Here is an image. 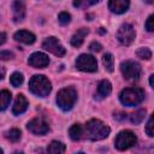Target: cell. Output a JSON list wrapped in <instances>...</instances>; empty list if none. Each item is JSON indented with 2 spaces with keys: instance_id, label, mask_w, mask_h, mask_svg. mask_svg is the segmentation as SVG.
Segmentation results:
<instances>
[{
  "instance_id": "obj_7",
  "label": "cell",
  "mask_w": 154,
  "mask_h": 154,
  "mask_svg": "<svg viewBox=\"0 0 154 154\" xmlns=\"http://www.w3.org/2000/svg\"><path fill=\"white\" fill-rule=\"evenodd\" d=\"M76 67L83 72H95L97 70V63L93 55L81 54L76 60Z\"/></svg>"
},
{
  "instance_id": "obj_30",
  "label": "cell",
  "mask_w": 154,
  "mask_h": 154,
  "mask_svg": "<svg viewBox=\"0 0 154 154\" xmlns=\"http://www.w3.org/2000/svg\"><path fill=\"white\" fill-rule=\"evenodd\" d=\"M89 48H90V51H93V52H100V51L102 49V46H101L99 42H91L90 46H89Z\"/></svg>"
},
{
  "instance_id": "obj_25",
  "label": "cell",
  "mask_w": 154,
  "mask_h": 154,
  "mask_svg": "<svg viewBox=\"0 0 154 154\" xmlns=\"http://www.w3.org/2000/svg\"><path fill=\"white\" fill-rule=\"evenodd\" d=\"M20 135H22L20 134V130H18V129H11L10 131L6 132V138L10 140L11 142H17V141H19Z\"/></svg>"
},
{
  "instance_id": "obj_22",
  "label": "cell",
  "mask_w": 154,
  "mask_h": 154,
  "mask_svg": "<svg viewBox=\"0 0 154 154\" xmlns=\"http://www.w3.org/2000/svg\"><path fill=\"white\" fill-rule=\"evenodd\" d=\"M144 117H146V109H138L130 116V120L132 124H140L144 119Z\"/></svg>"
},
{
  "instance_id": "obj_4",
  "label": "cell",
  "mask_w": 154,
  "mask_h": 154,
  "mask_svg": "<svg viewBox=\"0 0 154 154\" xmlns=\"http://www.w3.org/2000/svg\"><path fill=\"white\" fill-rule=\"evenodd\" d=\"M77 101V91L72 87H66L59 90L57 95V103L63 111H70Z\"/></svg>"
},
{
  "instance_id": "obj_1",
  "label": "cell",
  "mask_w": 154,
  "mask_h": 154,
  "mask_svg": "<svg viewBox=\"0 0 154 154\" xmlns=\"http://www.w3.org/2000/svg\"><path fill=\"white\" fill-rule=\"evenodd\" d=\"M84 131H85V136L89 140H91V141H100V140L106 138L109 135L111 129L103 122H101L99 119H90L85 124Z\"/></svg>"
},
{
  "instance_id": "obj_33",
  "label": "cell",
  "mask_w": 154,
  "mask_h": 154,
  "mask_svg": "<svg viewBox=\"0 0 154 154\" xmlns=\"http://www.w3.org/2000/svg\"><path fill=\"white\" fill-rule=\"evenodd\" d=\"M5 77V70L4 69H0V81Z\"/></svg>"
},
{
  "instance_id": "obj_26",
  "label": "cell",
  "mask_w": 154,
  "mask_h": 154,
  "mask_svg": "<svg viewBox=\"0 0 154 154\" xmlns=\"http://www.w3.org/2000/svg\"><path fill=\"white\" fill-rule=\"evenodd\" d=\"M58 19H59V23H60L61 25H66L67 23H70L71 16H70V13H67V12H61V13H59Z\"/></svg>"
},
{
  "instance_id": "obj_37",
  "label": "cell",
  "mask_w": 154,
  "mask_h": 154,
  "mask_svg": "<svg viewBox=\"0 0 154 154\" xmlns=\"http://www.w3.org/2000/svg\"><path fill=\"white\" fill-rule=\"evenodd\" d=\"M146 2H148V4H153L154 2V0H144Z\"/></svg>"
},
{
  "instance_id": "obj_8",
  "label": "cell",
  "mask_w": 154,
  "mask_h": 154,
  "mask_svg": "<svg viewBox=\"0 0 154 154\" xmlns=\"http://www.w3.org/2000/svg\"><path fill=\"white\" fill-rule=\"evenodd\" d=\"M135 36H136V32H135L134 26H132L131 24H128V23L123 24V25L119 28L118 32H117V38H118V41H119L122 45H124V46L131 45V43L134 42V40H135Z\"/></svg>"
},
{
  "instance_id": "obj_35",
  "label": "cell",
  "mask_w": 154,
  "mask_h": 154,
  "mask_svg": "<svg viewBox=\"0 0 154 154\" xmlns=\"http://www.w3.org/2000/svg\"><path fill=\"white\" fill-rule=\"evenodd\" d=\"M100 0H88V2L89 4H91V5H94V4H97Z\"/></svg>"
},
{
  "instance_id": "obj_27",
  "label": "cell",
  "mask_w": 154,
  "mask_h": 154,
  "mask_svg": "<svg viewBox=\"0 0 154 154\" xmlns=\"http://www.w3.org/2000/svg\"><path fill=\"white\" fill-rule=\"evenodd\" d=\"M154 118H153V116H150L149 117V120H148V123H147V125H146V132H147V135L149 136V137H153L154 135V131H153V128H154Z\"/></svg>"
},
{
  "instance_id": "obj_21",
  "label": "cell",
  "mask_w": 154,
  "mask_h": 154,
  "mask_svg": "<svg viewBox=\"0 0 154 154\" xmlns=\"http://www.w3.org/2000/svg\"><path fill=\"white\" fill-rule=\"evenodd\" d=\"M102 63H103L105 69L108 72H112L113 71V67H114V58H113V55L111 53H106L102 57Z\"/></svg>"
},
{
  "instance_id": "obj_28",
  "label": "cell",
  "mask_w": 154,
  "mask_h": 154,
  "mask_svg": "<svg viewBox=\"0 0 154 154\" xmlns=\"http://www.w3.org/2000/svg\"><path fill=\"white\" fill-rule=\"evenodd\" d=\"M14 54L10 51H0V60H10L13 59Z\"/></svg>"
},
{
  "instance_id": "obj_6",
  "label": "cell",
  "mask_w": 154,
  "mask_h": 154,
  "mask_svg": "<svg viewBox=\"0 0 154 154\" xmlns=\"http://www.w3.org/2000/svg\"><path fill=\"white\" fill-rule=\"evenodd\" d=\"M137 142V138L135 136V134L130 130H124V131H120L116 140H114V143H116V148L119 149V150H125V149H129L130 147H132L134 144H136Z\"/></svg>"
},
{
  "instance_id": "obj_16",
  "label": "cell",
  "mask_w": 154,
  "mask_h": 154,
  "mask_svg": "<svg viewBox=\"0 0 154 154\" xmlns=\"http://www.w3.org/2000/svg\"><path fill=\"white\" fill-rule=\"evenodd\" d=\"M14 40L18 41V42H22V43H25V45H31L35 42L36 37L32 32L28 31V30H19L14 34Z\"/></svg>"
},
{
  "instance_id": "obj_36",
  "label": "cell",
  "mask_w": 154,
  "mask_h": 154,
  "mask_svg": "<svg viewBox=\"0 0 154 154\" xmlns=\"http://www.w3.org/2000/svg\"><path fill=\"white\" fill-rule=\"evenodd\" d=\"M105 31H106V30H105L103 28H100V30H99V32H100V34H103Z\"/></svg>"
},
{
  "instance_id": "obj_24",
  "label": "cell",
  "mask_w": 154,
  "mask_h": 154,
  "mask_svg": "<svg viewBox=\"0 0 154 154\" xmlns=\"http://www.w3.org/2000/svg\"><path fill=\"white\" fill-rule=\"evenodd\" d=\"M10 82L13 87H19L22 83H23V75L20 72H13L10 77Z\"/></svg>"
},
{
  "instance_id": "obj_38",
  "label": "cell",
  "mask_w": 154,
  "mask_h": 154,
  "mask_svg": "<svg viewBox=\"0 0 154 154\" xmlns=\"http://www.w3.org/2000/svg\"><path fill=\"white\" fill-rule=\"evenodd\" d=\"M1 153H2V149H1V148H0V154H1Z\"/></svg>"
},
{
  "instance_id": "obj_2",
  "label": "cell",
  "mask_w": 154,
  "mask_h": 154,
  "mask_svg": "<svg viewBox=\"0 0 154 154\" xmlns=\"http://www.w3.org/2000/svg\"><path fill=\"white\" fill-rule=\"evenodd\" d=\"M29 89L36 96L45 97L51 93L52 84L47 77H45L42 75H35L29 81Z\"/></svg>"
},
{
  "instance_id": "obj_9",
  "label": "cell",
  "mask_w": 154,
  "mask_h": 154,
  "mask_svg": "<svg viewBox=\"0 0 154 154\" xmlns=\"http://www.w3.org/2000/svg\"><path fill=\"white\" fill-rule=\"evenodd\" d=\"M28 130L34 135H45L49 131V125L43 118H34L31 119L28 125Z\"/></svg>"
},
{
  "instance_id": "obj_17",
  "label": "cell",
  "mask_w": 154,
  "mask_h": 154,
  "mask_svg": "<svg viewBox=\"0 0 154 154\" xmlns=\"http://www.w3.org/2000/svg\"><path fill=\"white\" fill-rule=\"evenodd\" d=\"M89 34V30L87 28H81L79 30H77V32L73 34V36L71 37V45L73 47H79L82 46L85 36Z\"/></svg>"
},
{
  "instance_id": "obj_20",
  "label": "cell",
  "mask_w": 154,
  "mask_h": 154,
  "mask_svg": "<svg viewBox=\"0 0 154 154\" xmlns=\"http://www.w3.org/2000/svg\"><path fill=\"white\" fill-rule=\"evenodd\" d=\"M11 102V93L8 90L0 91V111H5Z\"/></svg>"
},
{
  "instance_id": "obj_10",
  "label": "cell",
  "mask_w": 154,
  "mask_h": 154,
  "mask_svg": "<svg viewBox=\"0 0 154 154\" xmlns=\"http://www.w3.org/2000/svg\"><path fill=\"white\" fill-rule=\"evenodd\" d=\"M42 47H43L46 51L53 53V54L57 55V57H63V55L65 54V48L61 46V43L58 41V38H55V37H53V36L47 37V38L43 41Z\"/></svg>"
},
{
  "instance_id": "obj_15",
  "label": "cell",
  "mask_w": 154,
  "mask_h": 154,
  "mask_svg": "<svg viewBox=\"0 0 154 154\" xmlns=\"http://www.w3.org/2000/svg\"><path fill=\"white\" fill-rule=\"evenodd\" d=\"M111 91H112V84L109 83V81L102 79L97 84V90H96L95 97L96 99H105L111 94Z\"/></svg>"
},
{
  "instance_id": "obj_5",
  "label": "cell",
  "mask_w": 154,
  "mask_h": 154,
  "mask_svg": "<svg viewBox=\"0 0 154 154\" xmlns=\"http://www.w3.org/2000/svg\"><path fill=\"white\" fill-rule=\"evenodd\" d=\"M120 71L125 79L128 81H136L141 76V66L138 63L132 60H126L120 64Z\"/></svg>"
},
{
  "instance_id": "obj_23",
  "label": "cell",
  "mask_w": 154,
  "mask_h": 154,
  "mask_svg": "<svg viewBox=\"0 0 154 154\" xmlns=\"http://www.w3.org/2000/svg\"><path fill=\"white\" fill-rule=\"evenodd\" d=\"M136 55L143 60H149L152 58V51L147 47H142V48H138L137 52H136Z\"/></svg>"
},
{
  "instance_id": "obj_13",
  "label": "cell",
  "mask_w": 154,
  "mask_h": 154,
  "mask_svg": "<svg viewBox=\"0 0 154 154\" xmlns=\"http://www.w3.org/2000/svg\"><path fill=\"white\" fill-rule=\"evenodd\" d=\"M13 10V20L14 22H22L25 17V5L22 0H16L12 4Z\"/></svg>"
},
{
  "instance_id": "obj_18",
  "label": "cell",
  "mask_w": 154,
  "mask_h": 154,
  "mask_svg": "<svg viewBox=\"0 0 154 154\" xmlns=\"http://www.w3.org/2000/svg\"><path fill=\"white\" fill-rule=\"evenodd\" d=\"M83 134H84V131H83V128L81 124H73L69 130V135L72 141H79L83 137Z\"/></svg>"
},
{
  "instance_id": "obj_34",
  "label": "cell",
  "mask_w": 154,
  "mask_h": 154,
  "mask_svg": "<svg viewBox=\"0 0 154 154\" xmlns=\"http://www.w3.org/2000/svg\"><path fill=\"white\" fill-rule=\"evenodd\" d=\"M153 77H154V75L149 76V84H150V87H153Z\"/></svg>"
},
{
  "instance_id": "obj_12",
  "label": "cell",
  "mask_w": 154,
  "mask_h": 154,
  "mask_svg": "<svg viewBox=\"0 0 154 154\" xmlns=\"http://www.w3.org/2000/svg\"><path fill=\"white\" fill-rule=\"evenodd\" d=\"M130 5L129 0H108V8L111 10V12L120 14L128 11Z\"/></svg>"
},
{
  "instance_id": "obj_29",
  "label": "cell",
  "mask_w": 154,
  "mask_h": 154,
  "mask_svg": "<svg viewBox=\"0 0 154 154\" xmlns=\"http://www.w3.org/2000/svg\"><path fill=\"white\" fill-rule=\"evenodd\" d=\"M153 22H154V16H153V14H150V16L148 17V19H147L146 24H144V26H146V29H147L148 31H153V30H154Z\"/></svg>"
},
{
  "instance_id": "obj_14",
  "label": "cell",
  "mask_w": 154,
  "mask_h": 154,
  "mask_svg": "<svg viewBox=\"0 0 154 154\" xmlns=\"http://www.w3.org/2000/svg\"><path fill=\"white\" fill-rule=\"evenodd\" d=\"M28 108V100L25 99V96L23 94H19L17 97H16V101L13 103V107H12V112L13 114L16 116H19L22 113H24Z\"/></svg>"
},
{
  "instance_id": "obj_32",
  "label": "cell",
  "mask_w": 154,
  "mask_h": 154,
  "mask_svg": "<svg viewBox=\"0 0 154 154\" xmlns=\"http://www.w3.org/2000/svg\"><path fill=\"white\" fill-rule=\"evenodd\" d=\"M6 41V34L5 32H0V45H2Z\"/></svg>"
},
{
  "instance_id": "obj_19",
  "label": "cell",
  "mask_w": 154,
  "mask_h": 154,
  "mask_svg": "<svg viewBox=\"0 0 154 154\" xmlns=\"http://www.w3.org/2000/svg\"><path fill=\"white\" fill-rule=\"evenodd\" d=\"M47 152L52 153V154H59V153H64L65 152V146L59 142V141H52L48 147H47Z\"/></svg>"
},
{
  "instance_id": "obj_3",
  "label": "cell",
  "mask_w": 154,
  "mask_h": 154,
  "mask_svg": "<svg viewBox=\"0 0 154 154\" xmlns=\"http://www.w3.org/2000/svg\"><path fill=\"white\" fill-rule=\"evenodd\" d=\"M119 99H120V102L125 106H129V107L137 106L144 100V91L141 88H135V87L126 88L120 93Z\"/></svg>"
},
{
  "instance_id": "obj_11",
  "label": "cell",
  "mask_w": 154,
  "mask_h": 154,
  "mask_svg": "<svg viewBox=\"0 0 154 154\" xmlns=\"http://www.w3.org/2000/svg\"><path fill=\"white\" fill-rule=\"evenodd\" d=\"M28 64L32 67H36V69H43L46 66H48L49 64V58L48 55H46L45 53H41V52H35L32 53L29 59H28Z\"/></svg>"
},
{
  "instance_id": "obj_31",
  "label": "cell",
  "mask_w": 154,
  "mask_h": 154,
  "mask_svg": "<svg viewBox=\"0 0 154 154\" xmlns=\"http://www.w3.org/2000/svg\"><path fill=\"white\" fill-rule=\"evenodd\" d=\"M85 2H87V0H73V6L75 7H82Z\"/></svg>"
}]
</instances>
